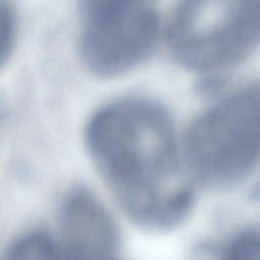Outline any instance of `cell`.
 I'll list each match as a JSON object with an SVG mask.
<instances>
[{"mask_svg":"<svg viewBox=\"0 0 260 260\" xmlns=\"http://www.w3.org/2000/svg\"><path fill=\"white\" fill-rule=\"evenodd\" d=\"M86 143L102 177L136 224L168 230L187 216L193 194L172 121L161 107L142 99L108 105L90 120Z\"/></svg>","mask_w":260,"mask_h":260,"instance_id":"cell-1","label":"cell"},{"mask_svg":"<svg viewBox=\"0 0 260 260\" xmlns=\"http://www.w3.org/2000/svg\"><path fill=\"white\" fill-rule=\"evenodd\" d=\"M186 160L195 177L215 187L247 179L259 163V91L250 86L227 96L191 126Z\"/></svg>","mask_w":260,"mask_h":260,"instance_id":"cell-2","label":"cell"},{"mask_svg":"<svg viewBox=\"0 0 260 260\" xmlns=\"http://www.w3.org/2000/svg\"><path fill=\"white\" fill-rule=\"evenodd\" d=\"M259 38V0H181L167 32L177 60L198 72L238 63Z\"/></svg>","mask_w":260,"mask_h":260,"instance_id":"cell-3","label":"cell"},{"mask_svg":"<svg viewBox=\"0 0 260 260\" xmlns=\"http://www.w3.org/2000/svg\"><path fill=\"white\" fill-rule=\"evenodd\" d=\"M159 28L158 15L151 6L84 20V62L100 77L124 74L151 53Z\"/></svg>","mask_w":260,"mask_h":260,"instance_id":"cell-4","label":"cell"},{"mask_svg":"<svg viewBox=\"0 0 260 260\" xmlns=\"http://www.w3.org/2000/svg\"><path fill=\"white\" fill-rule=\"evenodd\" d=\"M62 248L96 254H115L119 235L99 200L85 189L70 192L61 212Z\"/></svg>","mask_w":260,"mask_h":260,"instance_id":"cell-5","label":"cell"},{"mask_svg":"<svg viewBox=\"0 0 260 260\" xmlns=\"http://www.w3.org/2000/svg\"><path fill=\"white\" fill-rule=\"evenodd\" d=\"M1 260H60L59 248L44 234H29L13 243Z\"/></svg>","mask_w":260,"mask_h":260,"instance_id":"cell-6","label":"cell"},{"mask_svg":"<svg viewBox=\"0 0 260 260\" xmlns=\"http://www.w3.org/2000/svg\"><path fill=\"white\" fill-rule=\"evenodd\" d=\"M151 0H82L84 20L150 6Z\"/></svg>","mask_w":260,"mask_h":260,"instance_id":"cell-7","label":"cell"},{"mask_svg":"<svg viewBox=\"0 0 260 260\" xmlns=\"http://www.w3.org/2000/svg\"><path fill=\"white\" fill-rule=\"evenodd\" d=\"M259 243L258 230L244 231L230 241L223 260H259Z\"/></svg>","mask_w":260,"mask_h":260,"instance_id":"cell-8","label":"cell"},{"mask_svg":"<svg viewBox=\"0 0 260 260\" xmlns=\"http://www.w3.org/2000/svg\"><path fill=\"white\" fill-rule=\"evenodd\" d=\"M16 33V17L12 7L0 1V68L12 53Z\"/></svg>","mask_w":260,"mask_h":260,"instance_id":"cell-9","label":"cell"},{"mask_svg":"<svg viewBox=\"0 0 260 260\" xmlns=\"http://www.w3.org/2000/svg\"><path fill=\"white\" fill-rule=\"evenodd\" d=\"M60 260H119L115 255H99L59 248Z\"/></svg>","mask_w":260,"mask_h":260,"instance_id":"cell-10","label":"cell"}]
</instances>
